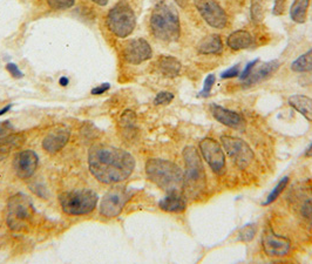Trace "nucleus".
Segmentation results:
<instances>
[{
  "mask_svg": "<svg viewBox=\"0 0 312 264\" xmlns=\"http://www.w3.org/2000/svg\"><path fill=\"white\" fill-rule=\"evenodd\" d=\"M149 180L166 193L183 191V173L174 162L162 159H150L146 163Z\"/></svg>",
  "mask_w": 312,
  "mask_h": 264,
  "instance_id": "obj_3",
  "label": "nucleus"
},
{
  "mask_svg": "<svg viewBox=\"0 0 312 264\" xmlns=\"http://www.w3.org/2000/svg\"><path fill=\"white\" fill-rule=\"evenodd\" d=\"M39 158L35 152L31 149L21 150L17 153L13 160V170L21 180H27L35 173Z\"/></svg>",
  "mask_w": 312,
  "mask_h": 264,
  "instance_id": "obj_14",
  "label": "nucleus"
},
{
  "mask_svg": "<svg viewBox=\"0 0 312 264\" xmlns=\"http://www.w3.org/2000/svg\"><path fill=\"white\" fill-rule=\"evenodd\" d=\"M198 51L201 54H220L223 51V43L218 34H210L201 40Z\"/></svg>",
  "mask_w": 312,
  "mask_h": 264,
  "instance_id": "obj_22",
  "label": "nucleus"
},
{
  "mask_svg": "<svg viewBox=\"0 0 312 264\" xmlns=\"http://www.w3.org/2000/svg\"><path fill=\"white\" fill-rule=\"evenodd\" d=\"M99 196L89 189L66 192L60 195L62 211L70 216H81L91 214L95 209Z\"/></svg>",
  "mask_w": 312,
  "mask_h": 264,
  "instance_id": "obj_7",
  "label": "nucleus"
},
{
  "mask_svg": "<svg viewBox=\"0 0 312 264\" xmlns=\"http://www.w3.org/2000/svg\"><path fill=\"white\" fill-rule=\"evenodd\" d=\"M14 132V127L10 121H2L0 122V137L10 135Z\"/></svg>",
  "mask_w": 312,
  "mask_h": 264,
  "instance_id": "obj_35",
  "label": "nucleus"
},
{
  "mask_svg": "<svg viewBox=\"0 0 312 264\" xmlns=\"http://www.w3.org/2000/svg\"><path fill=\"white\" fill-rule=\"evenodd\" d=\"M196 10L208 25L223 29L228 24V16L217 0H192Z\"/></svg>",
  "mask_w": 312,
  "mask_h": 264,
  "instance_id": "obj_10",
  "label": "nucleus"
},
{
  "mask_svg": "<svg viewBox=\"0 0 312 264\" xmlns=\"http://www.w3.org/2000/svg\"><path fill=\"white\" fill-rule=\"evenodd\" d=\"M256 232H257V227H256V224H252L251 223V224L244 225L239 233V241L244 243L251 242L256 235Z\"/></svg>",
  "mask_w": 312,
  "mask_h": 264,
  "instance_id": "obj_28",
  "label": "nucleus"
},
{
  "mask_svg": "<svg viewBox=\"0 0 312 264\" xmlns=\"http://www.w3.org/2000/svg\"><path fill=\"white\" fill-rule=\"evenodd\" d=\"M122 134L127 139H132L136 134V115L133 110H126L120 119Z\"/></svg>",
  "mask_w": 312,
  "mask_h": 264,
  "instance_id": "obj_24",
  "label": "nucleus"
},
{
  "mask_svg": "<svg viewBox=\"0 0 312 264\" xmlns=\"http://www.w3.org/2000/svg\"><path fill=\"white\" fill-rule=\"evenodd\" d=\"M132 193L124 187H115L103 196L100 203V214L107 218L116 217L131 200Z\"/></svg>",
  "mask_w": 312,
  "mask_h": 264,
  "instance_id": "obj_9",
  "label": "nucleus"
},
{
  "mask_svg": "<svg viewBox=\"0 0 312 264\" xmlns=\"http://www.w3.org/2000/svg\"><path fill=\"white\" fill-rule=\"evenodd\" d=\"M252 44H254V38L250 33L244 31V29H239V31L230 33L226 38V45L232 51L245 50V48L250 47Z\"/></svg>",
  "mask_w": 312,
  "mask_h": 264,
  "instance_id": "obj_19",
  "label": "nucleus"
},
{
  "mask_svg": "<svg viewBox=\"0 0 312 264\" xmlns=\"http://www.w3.org/2000/svg\"><path fill=\"white\" fill-rule=\"evenodd\" d=\"M109 88H110V85L108 83L101 84V85H99L98 87L93 88L91 93L93 95H101L103 94V93H106L107 91H109Z\"/></svg>",
  "mask_w": 312,
  "mask_h": 264,
  "instance_id": "obj_38",
  "label": "nucleus"
},
{
  "mask_svg": "<svg viewBox=\"0 0 312 264\" xmlns=\"http://www.w3.org/2000/svg\"><path fill=\"white\" fill-rule=\"evenodd\" d=\"M159 207L166 213H182L187 208V201L181 192L168 193L166 198L160 201Z\"/></svg>",
  "mask_w": 312,
  "mask_h": 264,
  "instance_id": "obj_18",
  "label": "nucleus"
},
{
  "mask_svg": "<svg viewBox=\"0 0 312 264\" xmlns=\"http://www.w3.org/2000/svg\"><path fill=\"white\" fill-rule=\"evenodd\" d=\"M281 62L278 60H270L264 64L256 65L255 68L250 73L247 79L243 80L244 86H254V85L261 84L274 76L280 69Z\"/></svg>",
  "mask_w": 312,
  "mask_h": 264,
  "instance_id": "obj_16",
  "label": "nucleus"
},
{
  "mask_svg": "<svg viewBox=\"0 0 312 264\" xmlns=\"http://www.w3.org/2000/svg\"><path fill=\"white\" fill-rule=\"evenodd\" d=\"M6 70L13 78H16V79H21V78L24 77V73H22L19 69V67H18L16 64H13V62H9V64L6 65Z\"/></svg>",
  "mask_w": 312,
  "mask_h": 264,
  "instance_id": "obj_34",
  "label": "nucleus"
},
{
  "mask_svg": "<svg viewBox=\"0 0 312 264\" xmlns=\"http://www.w3.org/2000/svg\"><path fill=\"white\" fill-rule=\"evenodd\" d=\"M174 100V94L170 92H160L156 94L155 99H154V103L156 106H160V105H168V103H170Z\"/></svg>",
  "mask_w": 312,
  "mask_h": 264,
  "instance_id": "obj_31",
  "label": "nucleus"
},
{
  "mask_svg": "<svg viewBox=\"0 0 312 264\" xmlns=\"http://www.w3.org/2000/svg\"><path fill=\"white\" fill-rule=\"evenodd\" d=\"M221 142L226 154L239 168L244 169L250 166L255 155L250 146L244 140L231 135H223Z\"/></svg>",
  "mask_w": 312,
  "mask_h": 264,
  "instance_id": "obj_8",
  "label": "nucleus"
},
{
  "mask_svg": "<svg viewBox=\"0 0 312 264\" xmlns=\"http://www.w3.org/2000/svg\"><path fill=\"white\" fill-rule=\"evenodd\" d=\"M305 156L306 158H312V143L309 146V148L305 150Z\"/></svg>",
  "mask_w": 312,
  "mask_h": 264,
  "instance_id": "obj_44",
  "label": "nucleus"
},
{
  "mask_svg": "<svg viewBox=\"0 0 312 264\" xmlns=\"http://www.w3.org/2000/svg\"><path fill=\"white\" fill-rule=\"evenodd\" d=\"M92 2L95 3L96 5H99V6H105V5H107V4H108L109 0H92Z\"/></svg>",
  "mask_w": 312,
  "mask_h": 264,
  "instance_id": "obj_42",
  "label": "nucleus"
},
{
  "mask_svg": "<svg viewBox=\"0 0 312 264\" xmlns=\"http://www.w3.org/2000/svg\"><path fill=\"white\" fill-rule=\"evenodd\" d=\"M200 152L216 175L225 173V154L216 140L211 137L203 139L200 142Z\"/></svg>",
  "mask_w": 312,
  "mask_h": 264,
  "instance_id": "obj_11",
  "label": "nucleus"
},
{
  "mask_svg": "<svg viewBox=\"0 0 312 264\" xmlns=\"http://www.w3.org/2000/svg\"><path fill=\"white\" fill-rule=\"evenodd\" d=\"M185 170L183 174V192L187 198L199 199L207 188V177L202 159L194 146L183 150Z\"/></svg>",
  "mask_w": 312,
  "mask_h": 264,
  "instance_id": "obj_4",
  "label": "nucleus"
},
{
  "mask_svg": "<svg viewBox=\"0 0 312 264\" xmlns=\"http://www.w3.org/2000/svg\"><path fill=\"white\" fill-rule=\"evenodd\" d=\"M89 170L96 180L105 184H115L132 175L135 160L128 152L116 147L95 146L88 154Z\"/></svg>",
  "mask_w": 312,
  "mask_h": 264,
  "instance_id": "obj_1",
  "label": "nucleus"
},
{
  "mask_svg": "<svg viewBox=\"0 0 312 264\" xmlns=\"http://www.w3.org/2000/svg\"><path fill=\"white\" fill-rule=\"evenodd\" d=\"M291 70L296 73H306L312 70V48L296 59L291 64Z\"/></svg>",
  "mask_w": 312,
  "mask_h": 264,
  "instance_id": "obj_25",
  "label": "nucleus"
},
{
  "mask_svg": "<svg viewBox=\"0 0 312 264\" xmlns=\"http://www.w3.org/2000/svg\"><path fill=\"white\" fill-rule=\"evenodd\" d=\"M240 74H241V67L240 65H235L224 70V72L221 74V78L222 79H232V78L240 77Z\"/></svg>",
  "mask_w": 312,
  "mask_h": 264,
  "instance_id": "obj_32",
  "label": "nucleus"
},
{
  "mask_svg": "<svg viewBox=\"0 0 312 264\" xmlns=\"http://www.w3.org/2000/svg\"><path fill=\"white\" fill-rule=\"evenodd\" d=\"M285 5H287V0H275L272 13L274 16L280 17L285 12Z\"/></svg>",
  "mask_w": 312,
  "mask_h": 264,
  "instance_id": "obj_33",
  "label": "nucleus"
},
{
  "mask_svg": "<svg viewBox=\"0 0 312 264\" xmlns=\"http://www.w3.org/2000/svg\"><path fill=\"white\" fill-rule=\"evenodd\" d=\"M158 68L160 73L166 78H175L181 72L182 65L178 59L172 55H161L158 60Z\"/></svg>",
  "mask_w": 312,
  "mask_h": 264,
  "instance_id": "obj_20",
  "label": "nucleus"
},
{
  "mask_svg": "<svg viewBox=\"0 0 312 264\" xmlns=\"http://www.w3.org/2000/svg\"><path fill=\"white\" fill-rule=\"evenodd\" d=\"M259 62V59H256V60H252V61H250L249 62V64L245 66V68L243 69V72L240 74V79L241 80H244V79H247V78L250 76V73L252 72V70H254V68H255V66L257 65Z\"/></svg>",
  "mask_w": 312,
  "mask_h": 264,
  "instance_id": "obj_36",
  "label": "nucleus"
},
{
  "mask_svg": "<svg viewBox=\"0 0 312 264\" xmlns=\"http://www.w3.org/2000/svg\"><path fill=\"white\" fill-rule=\"evenodd\" d=\"M178 6L181 7V9H187L188 4H189V0H174Z\"/></svg>",
  "mask_w": 312,
  "mask_h": 264,
  "instance_id": "obj_40",
  "label": "nucleus"
},
{
  "mask_svg": "<svg viewBox=\"0 0 312 264\" xmlns=\"http://www.w3.org/2000/svg\"><path fill=\"white\" fill-rule=\"evenodd\" d=\"M107 27L118 38H127L136 26L135 13L128 2L121 0L107 14Z\"/></svg>",
  "mask_w": 312,
  "mask_h": 264,
  "instance_id": "obj_6",
  "label": "nucleus"
},
{
  "mask_svg": "<svg viewBox=\"0 0 312 264\" xmlns=\"http://www.w3.org/2000/svg\"><path fill=\"white\" fill-rule=\"evenodd\" d=\"M11 108H12V105L5 106V107H4V108L0 109V117H2V115H4L5 113H7V111H9Z\"/></svg>",
  "mask_w": 312,
  "mask_h": 264,
  "instance_id": "obj_43",
  "label": "nucleus"
},
{
  "mask_svg": "<svg viewBox=\"0 0 312 264\" xmlns=\"http://www.w3.org/2000/svg\"><path fill=\"white\" fill-rule=\"evenodd\" d=\"M11 150H12V149H11L9 146H6V144H4L2 141H0V161L5 160L7 156L10 155Z\"/></svg>",
  "mask_w": 312,
  "mask_h": 264,
  "instance_id": "obj_39",
  "label": "nucleus"
},
{
  "mask_svg": "<svg viewBox=\"0 0 312 264\" xmlns=\"http://www.w3.org/2000/svg\"><path fill=\"white\" fill-rule=\"evenodd\" d=\"M211 114L215 118V120L221 122L222 125L232 129H242L244 128L245 121L243 117L237 111L226 109L224 107L218 106L216 103H213L210 107Z\"/></svg>",
  "mask_w": 312,
  "mask_h": 264,
  "instance_id": "obj_15",
  "label": "nucleus"
},
{
  "mask_svg": "<svg viewBox=\"0 0 312 264\" xmlns=\"http://www.w3.org/2000/svg\"><path fill=\"white\" fill-rule=\"evenodd\" d=\"M289 105L293 109L302 114L307 121L312 122V99L303 94L291 95L288 100Z\"/></svg>",
  "mask_w": 312,
  "mask_h": 264,
  "instance_id": "obj_21",
  "label": "nucleus"
},
{
  "mask_svg": "<svg viewBox=\"0 0 312 264\" xmlns=\"http://www.w3.org/2000/svg\"><path fill=\"white\" fill-rule=\"evenodd\" d=\"M75 0H47V4L53 10H67L70 9Z\"/></svg>",
  "mask_w": 312,
  "mask_h": 264,
  "instance_id": "obj_30",
  "label": "nucleus"
},
{
  "mask_svg": "<svg viewBox=\"0 0 312 264\" xmlns=\"http://www.w3.org/2000/svg\"><path fill=\"white\" fill-rule=\"evenodd\" d=\"M122 54H124L125 60L129 64L140 65L149 60L153 55V50L147 40L143 38H136L126 43Z\"/></svg>",
  "mask_w": 312,
  "mask_h": 264,
  "instance_id": "obj_12",
  "label": "nucleus"
},
{
  "mask_svg": "<svg viewBox=\"0 0 312 264\" xmlns=\"http://www.w3.org/2000/svg\"><path fill=\"white\" fill-rule=\"evenodd\" d=\"M310 0H295L290 9V17L297 24H304L307 18Z\"/></svg>",
  "mask_w": 312,
  "mask_h": 264,
  "instance_id": "obj_23",
  "label": "nucleus"
},
{
  "mask_svg": "<svg viewBox=\"0 0 312 264\" xmlns=\"http://www.w3.org/2000/svg\"><path fill=\"white\" fill-rule=\"evenodd\" d=\"M302 214L305 218H312V201L307 200L303 203Z\"/></svg>",
  "mask_w": 312,
  "mask_h": 264,
  "instance_id": "obj_37",
  "label": "nucleus"
},
{
  "mask_svg": "<svg viewBox=\"0 0 312 264\" xmlns=\"http://www.w3.org/2000/svg\"><path fill=\"white\" fill-rule=\"evenodd\" d=\"M215 83H216V77H215L214 74H209V76L206 78V80H204L203 89L199 93V98H208V96L210 95L211 89H213Z\"/></svg>",
  "mask_w": 312,
  "mask_h": 264,
  "instance_id": "obj_29",
  "label": "nucleus"
},
{
  "mask_svg": "<svg viewBox=\"0 0 312 264\" xmlns=\"http://www.w3.org/2000/svg\"><path fill=\"white\" fill-rule=\"evenodd\" d=\"M150 29L155 38L161 42H177L181 35V24L176 7L166 0L156 4L150 16Z\"/></svg>",
  "mask_w": 312,
  "mask_h": 264,
  "instance_id": "obj_2",
  "label": "nucleus"
},
{
  "mask_svg": "<svg viewBox=\"0 0 312 264\" xmlns=\"http://www.w3.org/2000/svg\"><path fill=\"white\" fill-rule=\"evenodd\" d=\"M288 183H289V176H285L282 178V180L276 184V187L272 189V192L270 193L266 200L263 202V206H269V204L275 202V201L280 198V195L282 194V193L284 192V189L287 188Z\"/></svg>",
  "mask_w": 312,
  "mask_h": 264,
  "instance_id": "obj_27",
  "label": "nucleus"
},
{
  "mask_svg": "<svg viewBox=\"0 0 312 264\" xmlns=\"http://www.w3.org/2000/svg\"><path fill=\"white\" fill-rule=\"evenodd\" d=\"M70 133L67 129H57L45 136L43 141V148L47 153L55 154L64 148L69 141Z\"/></svg>",
  "mask_w": 312,
  "mask_h": 264,
  "instance_id": "obj_17",
  "label": "nucleus"
},
{
  "mask_svg": "<svg viewBox=\"0 0 312 264\" xmlns=\"http://www.w3.org/2000/svg\"><path fill=\"white\" fill-rule=\"evenodd\" d=\"M59 84L61 85L62 87H66L67 85L69 84V80H68V78H66V77H61L60 79H59Z\"/></svg>",
  "mask_w": 312,
  "mask_h": 264,
  "instance_id": "obj_41",
  "label": "nucleus"
},
{
  "mask_svg": "<svg viewBox=\"0 0 312 264\" xmlns=\"http://www.w3.org/2000/svg\"><path fill=\"white\" fill-rule=\"evenodd\" d=\"M34 213V207L28 196L21 193L11 196L6 208L7 225L13 232H22L29 225Z\"/></svg>",
  "mask_w": 312,
  "mask_h": 264,
  "instance_id": "obj_5",
  "label": "nucleus"
},
{
  "mask_svg": "<svg viewBox=\"0 0 312 264\" xmlns=\"http://www.w3.org/2000/svg\"><path fill=\"white\" fill-rule=\"evenodd\" d=\"M262 247L267 256L271 257H282L287 256L291 250V243L290 241L276 235L272 230L266 229L262 235Z\"/></svg>",
  "mask_w": 312,
  "mask_h": 264,
  "instance_id": "obj_13",
  "label": "nucleus"
},
{
  "mask_svg": "<svg viewBox=\"0 0 312 264\" xmlns=\"http://www.w3.org/2000/svg\"><path fill=\"white\" fill-rule=\"evenodd\" d=\"M250 17L255 24H259L264 19V0H251Z\"/></svg>",
  "mask_w": 312,
  "mask_h": 264,
  "instance_id": "obj_26",
  "label": "nucleus"
}]
</instances>
